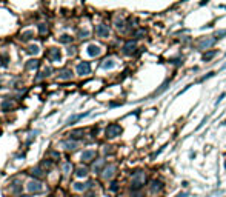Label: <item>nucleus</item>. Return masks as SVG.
<instances>
[{"instance_id":"f257e3e1","label":"nucleus","mask_w":226,"mask_h":197,"mask_svg":"<svg viewBox=\"0 0 226 197\" xmlns=\"http://www.w3.org/2000/svg\"><path fill=\"white\" fill-rule=\"evenodd\" d=\"M146 182V174L143 171H137L132 174V179H131V188L132 190H139L145 185Z\"/></svg>"},{"instance_id":"f03ea898","label":"nucleus","mask_w":226,"mask_h":197,"mask_svg":"<svg viewBox=\"0 0 226 197\" xmlns=\"http://www.w3.org/2000/svg\"><path fill=\"white\" fill-rule=\"evenodd\" d=\"M122 134V126L117 123H111L108 128H106V137L112 139V137H117Z\"/></svg>"},{"instance_id":"7ed1b4c3","label":"nucleus","mask_w":226,"mask_h":197,"mask_svg":"<svg viewBox=\"0 0 226 197\" xmlns=\"http://www.w3.org/2000/svg\"><path fill=\"white\" fill-rule=\"evenodd\" d=\"M91 73V65L89 62H80L77 65V74L78 75H88Z\"/></svg>"},{"instance_id":"20e7f679","label":"nucleus","mask_w":226,"mask_h":197,"mask_svg":"<svg viewBox=\"0 0 226 197\" xmlns=\"http://www.w3.org/2000/svg\"><path fill=\"white\" fill-rule=\"evenodd\" d=\"M95 33H97V35H99V37H101V39L108 37V35H109V26H108V25H105V23L97 25Z\"/></svg>"},{"instance_id":"39448f33","label":"nucleus","mask_w":226,"mask_h":197,"mask_svg":"<svg viewBox=\"0 0 226 197\" xmlns=\"http://www.w3.org/2000/svg\"><path fill=\"white\" fill-rule=\"evenodd\" d=\"M28 190L31 192H34V194H39V192H42L43 190V186H42V183L40 182H37V180H31L28 183Z\"/></svg>"},{"instance_id":"423d86ee","label":"nucleus","mask_w":226,"mask_h":197,"mask_svg":"<svg viewBox=\"0 0 226 197\" xmlns=\"http://www.w3.org/2000/svg\"><path fill=\"white\" fill-rule=\"evenodd\" d=\"M48 57L52 60V62H60L62 60V52L59 48H51L49 52H48Z\"/></svg>"},{"instance_id":"0eeeda50","label":"nucleus","mask_w":226,"mask_h":197,"mask_svg":"<svg viewBox=\"0 0 226 197\" xmlns=\"http://www.w3.org/2000/svg\"><path fill=\"white\" fill-rule=\"evenodd\" d=\"M135 49H137L135 40H129V42H126L125 45H123V52H125V54H132Z\"/></svg>"},{"instance_id":"6e6552de","label":"nucleus","mask_w":226,"mask_h":197,"mask_svg":"<svg viewBox=\"0 0 226 197\" xmlns=\"http://www.w3.org/2000/svg\"><path fill=\"white\" fill-rule=\"evenodd\" d=\"M86 52H88V56H91V57H97V56H100V52H101V48L99 46V45H89V46L86 48Z\"/></svg>"},{"instance_id":"1a4fd4ad","label":"nucleus","mask_w":226,"mask_h":197,"mask_svg":"<svg viewBox=\"0 0 226 197\" xmlns=\"http://www.w3.org/2000/svg\"><path fill=\"white\" fill-rule=\"evenodd\" d=\"M114 174H116V166H114V165H108V166L101 171V177L108 180V179H111Z\"/></svg>"},{"instance_id":"9d476101","label":"nucleus","mask_w":226,"mask_h":197,"mask_svg":"<svg viewBox=\"0 0 226 197\" xmlns=\"http://www.w3.org/2000/svg\"><path fill=\"white\" fill-rule=\"evenodd\" d=\"M214 43H215V39H212V37L203 39V40H200V42H198V49H206V48L212 46Z\"/></svg>"},{"instance_id":"9b49d317","label":"nucleus","mask_w":226,"mask_h":197,"mask_svg":"<svg viewBox=\"0 0 226 197\" xmlns=\"http://www.w3.org/2000/svg\"><path fill=\"white\" fill-rule=\"evenodd\" d=\"M162 190H163V183L160 180H152V182H151V186H149V191L151 192H154V194H156V192L162 191Z\"/></svg>"},{"instance_id":"f8f14e48","label":"nucleus","mask_w":226,"mask_h":197,"mask_svg":"<svg viewBox=\"0 0 226 197\" xmlns=\"http://www.w3.org/2000/svg\"><path fill=\"white\" fill-rule=\"evenodd\" d=\"M86 115H89V113H83V114H75V115H72V117H69L68 120H66V125H72V123H75V122H78V120H80V119L86 117Z\"/></svg>"},{"instance_id":"ddd939ff","label":"nucleus","mask_w":226,"mask_h":197,"mask_svg":"<svg viewBox=\"0 0 226 197\" xmlns=\"http://www.w3.org/2000/svg\"><path fill=\"white\" fill-rule=\"evenodd\" d=\"M91 186H92V182H88V183L77 182V183H74V190L75 191H85V190H88V188H91Z\"/></svg>"},{"instance_id":"4468645a","label":"nucleus","mask_w":226,"mask_h":197,"mask_svg":"<svg viewBox=\"0 0 226 197\" xmlns=\"http://www.w3.org/2000/svg\"><path fill=\"white\" fill-rule=\"evenodd\" d=\"M94 157H95V151H92V149H88V151L82 153V160H85V162H89Z\"/></svg>"},{"instance_id":"2eb2a0df","label":"nucleus","mask_w":226,"mask_h":197,"mask_svg":"<svg viewBox=\"0 0 226 197\" xmlns=\"http://www.w3.org/2000/svg\"><path fill=\"white\" fill-rule=\"evenodd\" d=\"M62 146H65L66 149H69V151H74L75 148L78 146V143L75 140H65V142H62Z\"/></svg>"},{"instance_id":"dca6fc26","label":"nucleus","mask_w":226,"mask_h":197,"mask_svg":"<svg viewBox=\"0 0 226 197\" xmlns=\"http://www.w3.org/2000/svg\"><path fill=\"white\" fill-rule=\"evenodd\" d=\"M39 65H40V62H39L37 59H31V60L26 62L25 69H37V68H39Z\"/></svg>"},{"instance_id":"f3484780","label":"nucleus","mask_w":226,"mask_h":197,"mask_svg":"<svg viewBox=\"0 0 226 197\" xmlns=\"http://www.w3.org/2000/svg\"><path fill=\"white\" fill-rule=\"evenodd\" d=\"M100 66H101V69H111V68L116 66V60L114 59H106V60H103V63H101Z\"/></svg>"},{"instance_id":"a211bd4d","label":"nucleus","mask_w":226,"mask_h":197,"mask_svg":"<svg viewBox=\"0 0 226 197\" xmlns=\"http://www.w3.org/2000/svg\"><path fill=\"white\" fill-rule=\"evenodd\" d=\"M72 77V71L71 69H62L59 73V79H63V80H68Z\"/></svg>"},{"instance_id":"6ab92c4d","label":"nucleus","mask_w":226,"mask_h":197,"mask_svg":"<svg viewBox=\"0 0 226 197\" xmlns=\"http://www.w3.org/2000/svg\"><path fill=\"white\" fill-rule=\"evenodd\" d=\"M31 174H32L34 177H37V179H42L43 176H45V171H43V169H42L40 166H35V168H32Z\"/></svg>"},{"instance_id":"aec40b11","label":"nucleus","mask_w":226,"mask_h":197,"mask_svg":"<svg viewBox=\"0 0 226 197\" xmlns=\"http://www.w3.org/2000/svg\"><path fill=\"white\" fill-rule=\"evenodd\" d=\"M215 54H217V51H208V52H205V54L202 56V60L203 62H209L212 57H215Z\"/></svg>"},{"instance_id":"412c9836","label":"nucleus","mask_w":226,"mask_h":197,"mask_svg":"<svg viewBox=\"0 0 226 197\" xmlns=\"http://www.w3.org/2000/svg\"><path fill=\"white\" fill-rule=\"evenodd\" d=\"M26 52H28V54H39L40 48H39L37 45H29V46L26 48Z\"/></svg>"},{"instance_id":"4be33fe9","label":"nucleus","mask_w":226,"mask_h":197,"mask_svg":"<svg viewBox=\"0 0 226 197\" xmlns=\"http://www.w3.org/2000/svg\"><path fill=\"white\" fill-rule=\"evenodd\" d=\"M86 174H88V169L85 166H78L77 169H75V176L77 177H85Z\"/></svg>"},{"instance_id":"5701e85b","label":"nucleus","mask_w":226,"mask_h":197,"mask_svg":"<svg viewBox=\"0 0 226 197\" xmlns=\"http://www.w3.org/2000/svg\"><path fill=\"white\" fill-rule=\"evenodd\" d=\"M12 106H14V103H12L11 100H3V103H2V109L3 111H9Z\"/></svg>"},{"instance_id":"b1692460","label":"nucleus","mask_w":226,"mask_h":197,"mask_svg":"<svg viewBox=\"0 0 226 197\" xmlns=\"http://www.w3.org/2000/svg\"><path fill=\"white\" fill-rule=\"evenodd\" d=\"M22 39H23V40L34 39V31H25V33H22Z\"/></svg>"},{"instance_id":"393cba45","label":"nucleus","mask_w":226,"mask_h":197,"mask_svg":"<svg viewBox=\"0 0 226 197\" xmlns=\"http://www.w3.org/2000/svg\"><path fill=\"white\" fill-rule=\"evenodd\" d=\"M59 42H62V43H69V42H72V37H71V35H68V34H63V35H60V37H59Z\"/></svg>"},{"instance_id":"a878e982","label":"nucleus","mask_w":226,"mask_h":197,"mask_svg":"<svg viewBox=\"0 0 226 197\" xmlns=\"http://www.w3.org/2000/svg\"><path fill=\"white\" fill-rule=\"evenodd\" d=\"M83 136V129H75V131L71 132V139H78Z\"/></svg>"},{"instance_id":"bb28decb","label":"nucleus","mask_w":226,"mask_h":197,"mask_svg":"<svg viewBox=\"0 0 226 197\" xmlns=\"http://www.w3.org/2000/svg\"><path fill=\"white\" fill-rule=\"evenodd\" d=\"M78 35H80V39H86L88 35H89V31H88V29H80V31H78Z\"/></svg>"},{"instance_id":"cd10ccee","label":"nucleus","mask_w":226,"mask_h":197,"mask_svg":"<svg viewBox=\"0 0 226 197\" xmlns=\"http://www.w3.org/2000/svg\"><path fill=\"white\" fill-rule=\"evenodd\" d=\"M103 165H105L103 160H99V162H97V163L94 165V171H95V173H99V171H100V168L103 166Z\"/></svg>"},{"instance_id":"c85d7f7f","label":"nucleus","mask_w":226,"mask_h":197,"mask_svg":"<svg viewBox=\"0 0 226 197\" xmlns=\"http://www.w3.org/2000/svg\"><path fill=\"white\" fill-rule=\"evenodd\" d=\"M134 35H135V37H139V39H140V37H145V35H146V31H145V29H137L135 33H134Z\"/></svg>"},{"instance_id":"c756f323","label":"nucleus","mask_w":226,"mask_h":197,"mask_svg":"<svg viewBox=\"0 0 226 197\" xmlns=\"http://www.w3.org/2000/svg\"><path fill=\"white\" fill-rule=\"evenodd\" d=\"M39 31H40V34H45V33H48V26L40 23V25H39Z\"/></svg>"},{"instance_id":"7c9ffc66","label":"nucleus","mask_w":226,"mask_h":197,"mask_svg":"<svg viewBox=\"0 0 226 197\" xmlns=\"http://www.w3.org/2000/svg\"><path fill=\"white\" fill-rule=\"evenodd\" d=\"M223 35H226V29H221V31H217V33H215V37L217 39L223 37Z\"/></svg>"},{"instance_id":"2f4dec72","label":"nucleus","mask_w":226,"mask_h":197,"mask_svg":"<svg viewBox=\"0 0 226 197\" xmlns=\"http://www.w3.org/2000/svg\"><path fill=\"white\" fill-rule=\"evenodd\" d=\"M2 65H3V66L8 65V56H6V54H3V56H2Z\"/></svg>"},{"instance_id":"473e14b6","label":"nucleus","mask_w":226,"mask_h":197,"mask_svg":"<svg viewBox=\"0 0 226 197\" xmlns=\"http://www.w3.org/2000/svg\"><path fill=\"white\" fill-rule=\"evenodd\" d=\"M69 169H71V163H65L63 165V171L65 173H69Z\"/></svg>"},{"instance_id":"72a5a7b5","label":"nucleus","mask_w":226,"mask_h":197,"mask_svg":"<svg viewBox=\"0 0 226 197\" xmlns=\"http://www.w3.org/2000/svg\"><path fill=\"white\" fill-rule=\"evenodd\" d=\"M109 190L111 191H117V183L112 182V183H111V186H109Z\"/></svg>"},{"instance_id":"f704fd0d","label":"nucleus","mask_w":226,"mask_h":197,"mask_svg":"<svg viewBox=\"0 0 226 197\" xmlns=\"http://www.w3.org/2000/svg\"><path fill=\"white\" fill-rule=\"evenodd\" d=\"M49 156H52L54 159H59V157H60V154H59V153H55V151H51V153H49Z\"/></svg>"},{"instance_id":"c9c22d12","label":"nucleus","mask_w":226,"mask_h":197,"mask_svg":"<svg viewBox=\"0 0 226 197\" xmlns=\"http://www.w3.org/2000/svg\"><path fill=\"white\" fill-rule=\"evenodd\" d=\"M116 23H117L116 26H117V28H118V29H122V28H123V20H117V22H116Z\"/></svg>"},{"instance_id":"e433bc0d","label":"nucleus","mask_w":226,"mask_h":197,"mask_svg":"<svg viewBox=\"0 0 226 197\" xmlns=\"http://www.w3.org/2000/svg\"><path fill=\"white\" fill-rule=\"evenodd\" d=\"M225 96H226V94H225V92H223V94H220V97H219V99H217V102H215V103H217V105H219V103H220V102H221V99H225Z\"/></svg>"},{"instance_id":"4c0bfd02","label":"nucleus","mask_w":226,"mask_h":197,"mask_svg":"<svg viewBox=\"0 0 226 197\" xmlns=\"http://www.w3.org/2000/svg\"><path fill=\"white\" fill-rule=\"evenodd\" d=\"M85 197H97V196H95V192H89V194H86Z\"/></svg>"},{"instance_id":"58836bf2","label":"nucleus","mask_w":226,"mask_h":197,"mask_svg":"<svg viewBox=\"0 0 226 197\" xmlns=\"http://www.w3.org/2000/svg\"><path fill=\"white\" fill-rule=\"evenodd\" d=\"M177 197H186V194H185V192H181V194H179Z\"/></svg>"}]
</instances>
